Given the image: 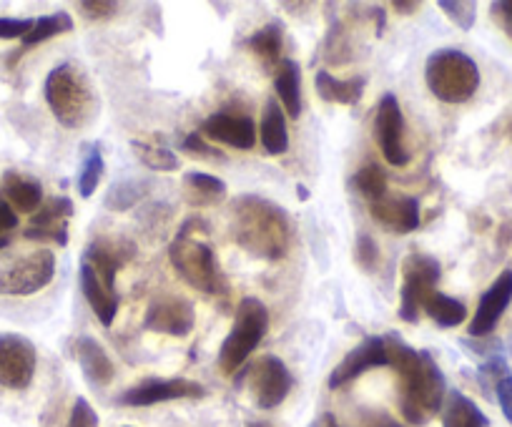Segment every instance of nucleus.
Listing matches in <instances>:
<instances>
[{
	"label": "nucleus",
	"mask_w": 512,
	"mask_h": 427,
	"mask_svg": "<svg viewBox=\"0 0 512 427\" xmlns=\"http://www.w3.org/2000/svg\"><path fill=\"white\" fill-rule=\"evenodd\" d=\"M297 189H299V199H302V201H307V199H309V191H307V186H302V184H299Z\"/></svg>",
	"instance_id": "nucleus-46"
},
{
	"label": "nucleus",
	"mask_w": 512,
	"mask_h": 427,
	"mask_svg": "<svg viewBox=\"0 0 512 427\" xmlns=\"http://www.w3.org/2000/svg\"><path fill=\"white\" fill-rule=\"evenodd\" d=\"M71 357L81 365L83 377L88 380L91 387H106L111 385L113 375V362L108 357V352L103 350V345L98 340L88 335H78L76 340H71Z\"/></svg>",
	"instance_id": "nucleus-19"
},
{
	"label": "nucleus",
	"mask_w": 512,
	"mask_h": 427,
	"mask_svg": "<svg viewBox=\"0 0 512 427\" xmlns=\"http://www.w3.org/2000/svg\"><path fill=\"white\" fill-rule=\"evenodd\" d=\"M384 365H390L384 337H367L362 345L354 347V350L334 367L332 375H329V390H339V387L349 385V382L357 380V377L364 375L367 370Z\"/></svg>",
	"instance_id": "nucleus-15"
},
{
	"label": "nucleus",
	"mask_w": 512,
	"mask_h": 427,
	"mask_svg": "<svg viewBox=\"0 0 512 427\" xmlns=\"http://www.w3.org/2000/svg\"><path fill=\"white\" fill-rule=\"evenodd\" d=\"M249 51L254 53L259 61L267 68H277L282 63V48H284V26L282 23H267L256 33H251L246 41Z\"/></svg>",
	"instance_id": "nucleus-27"
},
{
	"label": "nucleus",
	"mask_w": 512,
	"mask_h": 427,
	"mask_svg": "<svg viewBox=\"0 0 512 427\" xmlns=\"http://www.w3.org/2000/svg\"><path fill=\"white\" fill-rule=\"evenodd\" d=\"M357 427H402V425L397 420H392L384 410H367L359 415Z\"/></svg>",
	"instance_id": "nucleus-41"
},
{
	"label": "nucleus",
	"mask_w": 512,
	"mask_h": 427,
	"mask_svg": "<svg viewBox=\"0 0 512 427\" xmlns=\"http://www.w3.org/2000/svg\"><path fill=\"white\" fill-rule=\"evenodd\" d=\"M46 101L53 116L66 129H81L93 111V93L73 63H61L46 78Z\"/></svg>",
	"instance_id": "nucleus-5"
},
{
	"label": "nucleus",
	"mask_w": 512,
	"mask_h": 427,
	"mask_svg": "<svg viewBox=\"0 0 512 427\" xmlns=\"http://www.w3.org/2000/svg\"><path fill=\"white\" fill-rule=\"evenodd\" d=\"M201 134L209 141L231 146V149L249 151L256 144V126L246 114H231V111H219L211 114L201 126Z\"/></svg>",
	"instance_id": "nucleus-18"
},
{
	"label": "nucleus",
	"mask_w": 512,
	"mask_h": 427,
	"mask_svg": "<svg viewBox=\"0 0 512 427\" xmlns=\"http://www.w3.org/2000/svg\"><path fill=\"white\" fill-rule=\"evenodd\" d=\"M492 16L500 23L502 31L510 36L512 41V0H500V3H492Z\"/></svg>",
	"instance_id": "nucleus-42"
},
{
	"label": "nucleus",
	"mask_w": 512,
	"mask_h": 427,
	"mask_svg": "<svg viewBox=\"0 0 512 427\" xmlns=\"http://www.w3.org/2000/svg\"><path fill=\"white\" fill-rule=\"evenodd\" d=\"M314 427H339V425H337V420H334L332 412H324V415L314 422Z\"/></svg>",
	"instance_id": "nucleus-45"
},
{
	"label": "nucleus",
	"mask_w": 512,
	"mask_h": 427,
	"mask_svg": "<svg viewBox=\"0 0 512 427\" xmlns=\"http://www.w3.org/2000/svg\"><path fill=\"white\" fill-rule=\"evenodd\" d=\"M495 395H497V402H500L502 415H505V420L512 425V372L497 382Z\"/></svg>",
	"instance_id": "nucleus-40"
},
{
	"label": "nucleus",
	"mask_w": 512,
	"mask_h": 427,
	"mask_svg": "<svg viewBox=\"0 0 512 427\" xmlns=\"http://www.w3.org/2000/svg\"><path fill=\"white\" fill-rule=\"evenodd\" d=\"M83 164L81 169H78V179H76V186H78V194L83 196V199H91L93 194H96L98 184H101L103 179V171H106V164H103V151H101V144H86L83 146Z\"/></svg>",
	"instance_id": "nucleus-29"
},
{
	"label": "nucleus",
	"mask_w": 512,
	"mask_h": 427,
	"mask_svg": "<svg viewBox=\"0 0 512 427\" xmlns=\"http://www.w3.org/2000/svg\"><path fill=\"white\" fill-rule=\"evenodd\" d=\"M18 227V214L13 211V206L8 204L6 196H0V237H6V232Z\"/></svg>",
	"instance_id": "nucleus-43"
},
{
	"label": "nucleus",
	"mask_w": 512,
	"mask_h": 427,
	"mask_svg": "<svg viewBox=\"0 0 512 427\" xmlns=\"http://www.w3.org/2000/svg\"><path fill=\"white\" fill-rule=\"evenodd\" d=\"M354 189L369 199V204L382 196H387V174H384L382 166L377 164H367L354 174Z\"/></svg>",
	"instance_id": "nucleus-33"
},
{
	"label": "nucleus",
	"mask_w": 512,
	"mask_h": 427,
	"mask_svg": "<svg viewBox=\"0 0 512 427\" xmlns=\"http://www.w3.org/2000/svg\"><path fill=\"white\" fill-rule=\"evenodd\" d=\"M33 23L31 18H0V38H6V41H11V38H26L28 33L33 31Z\"/></svg>",
	"instance_id": "nucleus-38"
},
{
	"label": "nucleus",
	"mask_w": 512,
	"mask_h": 427,
	"mask_svg": "<svg viewBox=\"0 0 512 427\" xmlns=\"http://www.w3.org/2000/svg\"><path fill=\"white\" fill-rule=\"evenodd\" d=\"M68 427H98V415L86 397H78L76 400L71 417H68Z\"/></svg>",
	"instance_id": "nucleus-37"
},
{
	"label": "nucleus",
	"mask_w": 512,
	"mask_h": 427,
	"mask_svg": "<svg viewBox=\"0 0 512 427\" xmlns=\"http://www.w3.org/2000/svg\"><path fill=\"white\" fill-rule=\"evenodd\" d=\"M229 189L219 176L204 174V171H189L184 176V199L196 209L216 206L226 199Z\"/></svg>",
	"instance_id": "nucleus-25"
},
{
	"label": "nucleus",
	"mask_w": 512,
	"mask_h": 427,
	"mask_svg": "<svg viewBox=\"0 0 512 427\" xmlns=\"http://www.w3.org/2000/svg\"><path fill=\"white\" fill-rule=\"evenodd\" d=\"M440 8L457 28L462 31H472L475 26V18H477V6L472 0H440Z\"/></svg>",
	"instance_id": "nucleus-34"
},
{
	"label": "nucleus",
	"mask_w": 512,
	"mask_h": 427,
	"mask_svg": "<svg viewBox=\"0 0 512 427\" xmlns=\"http://www.w3.org/2000/svg\"><path fill=\"white\" fill-rule=\"evenodd\" d=\"M149 196V181L144 179H123L111 184L103 206L111 211H128L134 209L139 201H144Z\"/></svg>",
	"instance_id": "nucleus-30"
},
{
	"label": "nucleus",
	"mask_w": 512,
	"mask_h": 427,
	"mask_svg": "<svg viewBox=\"0 0 512 427\" xmlns=\"http://www.w3.org/2000/svg\"><path fill=\"white\" fill-rule=\"evenodd\" d=\"M206 387L186 377H176V380H146L141 385L131 387L123 395H118V405L126 407H149L159 405V402L171 400H189V397H204Z\"/></svg>",
	"instance_id": "nucleus-13"
},
{
	"label": "nucleus",
	"mask_w": 512,
	"mask_h": 427,
	"mask_svg": "<svg viewBox=\"0 0 512 427\" xmlns=\"http://www.w3.org/2000/svg\"><path fill=\"white\" fill-rule=\"evenodd\" d=\"M131 149L136 151L141 164L151 171H176L179 169V156L171 154L164 146L146 144V141H131Z\"/></svg>",
	"instance_id": "nucleus-32"
},
{
	"label": "nucleus",
	"mask_w": 512,
	"mask_h": 427,
	"mask_svg": "<svg viewBox=\"0 0 512 427\" xmlns=\"http://www.w3.org/2000/svg\"><path fill=\"white\" fill-rule=\"evenodd\" d=\"M171 267L181 274L189 287L204 294H216L221 289V272L214 249L206 242H199L191 234H176L169 247Z\"/></svg>",
	"instance_id": "nucleus-6"
},
{
	"label": "nucleus",
	"mask_w": 512,
	"mask_h": 427,
	"mask_svg": "<svg viewBox=\"0 0 512 427\" xmlns=\"http://www.w3.org/2000/svg\"><path fill=\"white\" fill-rule=\"evenodd\" d=\"M81 292L83 297H86V302L91 304V309L96 312L98 322H101L103 327H111L113 322H116V314H118V304H121V299H118V292L113 284H108L106 279H101L96 274V269L91 267V264H86L81 259Z\"/></svg>",
	"instance_id": "nucleus-20"
},
{
	"label": "nucleus",
	"mask_w": 512,
	"mask_h": 427,
	"mask_svg": "<svg viewBox=\"0 0 512 427\" xmlns=\"http://www.w3.org/2000/svg\"><path fill=\"white\" fill-rule=\"evenodd\" d=\"M512 302V272L505 269L500 277L492 282V287L482 294L480 304H477V312L472 314V322L467 327V335L470 340H482V337H490L495 332L497 322L505 314V309Z\"/></svg>",
	"instance_id": "nucleus-14"
},
{
	"label": "nucleus",
	"mask_w": 512,
	"mask_h": 427,
	"mask_svg": "<svg viewBox=\"0 0 512 427\" xmlns=\"http://www.w3.org/2000/svg\"><path fill=\"white\" fill-rule=\"evenodd\" d=\"M184 149L191 151V154H199V156H206V159H224L221 156V151L216 149V146H211L209 141H206L204 134H189L184 139Z\"/></svg>",
	"instance_id": "nucleus-39"
},
{
	"label": "nucleus",
	"mask_w": 512,
	"mask_h": 427,
	"mask_svg": "<svg viewBox=\"0 0 512 427\" xmlns=\"http://www.w3.org/2000/svg\"><path fill=\"white\" fill-rule=\"evenodd\" d=\"M405 114L397 101L395 93H384L382 101L377 106V119H374V136L382 149V156L387 164L392 166H407L410 164V151L405 144Z\"/></svg>",
	"instance_id": "nucleus-10"
},
{
	"label": "nucleus",
	"mask_w": 512,
	"mask_h": 427,
	"mask_svg": "<svg viewBox=\"0 0 512 427\" xmlns=\"http://www.w3.org/2000/svg\"><path fill=\"white\" fill-rule=\"evenodd\" d=\"M11 247V237H0V252Z\"/></svg>",
	"instance_id": "nucleus-47"
},
{
	"label": "nucleus",
	"mask_w": 512,
	"mask_h": 427,
	"mask_svg": "<svg viewBox=\"0 0 512 427\" xmlns=\"http://www.w3.org/2000/svg\"><path fill=\"white\" fill-rule=\"evenodd\" d=\"M73 217V201L68 196L43 201L41 209L31 217V227L26 229V239H48L58 247L68 244V219Z\"/></svg>",
	"instance_id": "nucleus-17"
},
{
	"label": "nucleus",
	"mask_w": 512,
	"mask_h": 427,
	"mask_svg": "<svg viewBox=\"0 0 512 427\" xmlns=\"http://www.w3.org/2000/svg\"><path fill=\"white\" fill-rule=\"evenodd\" d=\"M422 309L430 314L432 322H435L437 327H442V330H452V327L462 325V322L467 319L465 304H462L460 299L450 297V294L437 292V289L425 299Z\"/></svg>",
	"instance_id": "nucleus-28"
},
{
	"label": "nucleus",
	"mask_w": 512,
	"mask_h": 427,
	"mask_svg": "<svg viewBox=\"0 0 512 427\" xmlns=\"http://www.w3.org/2000/svg\"><path fill=\"white\" fill-rule=\"evenodd\" d=\"M78 11L91 21H103V18L116 16L118 3H113V0H83V3H78Z\"/></svg>",
	"instance_id": "nucleus-36"
},
{
	"label": "nucleus",
	"mask_w": 512,
	"mask_h": 427,
	"mask_svg": "<svg viewBox=\"0 0 512 427\" xmlns=\"http://www.w3.org/2000/svg\"><path fill=\"white\" fill-rule=\"evenodd\" d=\"M231 239L256 259L279 262L292 247L289 214L259 194H241L229 206Z\"/></svg>",
	"instance_id": "nucleus-2"
},
{
	"label": "nucleus",
	"mask_w": 512,
	"mask_h": 427,
	"mask_svg": "<svg viewBox=\"0 0 512 427\" xmlns=\"http://www.w3.org/2000/svg\"><path fill=\"white\" fill-rule=\"evenodd\" d=\"M259 139L267 154L279 156L289 149V129L287 114L279 106L277 98H269L262 114V126H259Z\"/></svg>",
	"instance_id": "nucleus-23"
},
{
	"label": "nucleus",
	"mask_w": 512,
	"mask_h": 427,
	"mask_svg": "<svg viewBox=\"0 0 512 427\" xmlns=\"http://www.w3.org/2000/svg\"><path fill=\"white\" fill-rule=\"evenodd\" d=\"M442 427H490V420L470 397L452 390L442 405Z\"/></svg>",
	"instance_id": "nucleus-26"
},
{
	"label": "nucleus",
	"mask_w": 512,
	"mask_h": 427,
	"mask_svg": "<svg viewBox=\"0 0 512 427\" xmlns=\"http://www.w3.org/2000/svg\"><path fill=\"white\" fill-rule=\"evenodd\" d=\"M246 372L249 375L236 377V385L244 377H249L251 395H254L256 407H262V410H274V407L282 405L294 387L292 372H289V367L277 355L259 357L254 365L246 367Z\"/></svg>",
	"instance_id": "nucleus-9"
},
{
	"label": "nucleus",
	"mask_w": 512,
	"mask_h": 427,
	"mask_svg": "<svg viewBox=\"0 0 512 427\" xmlns=\"http://www.w3.org/2000/svg\"><path fill=\"white\" fill-rule=\"evenodd\" d=\"M314 86H317V93L322 101L339 103V106H354L362 98L367 81L362 76L342 81V78H334L329 71H317L314 73Z\"/></svg>",
	"instance_id": "nucleus-24"
},
{
	"label": "nucleus",
	"mask_w": 512,
	"mask_h": 427,
	"mask_svg": "<svg viewBox=\"0 0 512 427\" xmlns=\"http://www.w3.org/2000/svg\"><path fill=\"white\" fill-rule=\"evenodd\" d=\"M246 427H267V425H259V422H249V425Z\"/></svg>",
	"instance_id": "nucleus-48"
},
{
	"label": "nucleus",
	"mask_w": 512,
	"mask_h": 427,
	"mask_svg": "<svg viewBox=\"0 0 512 427\" xmlns=\"http://www.w3.org/2000/svg\"><path fill=\"white\" fill-rule=\"evenodd\" d=\"M38 367V352L23 335H0V385L26 390Z\"/></svg>",
	"instance_id": "nucleus-11"
},
{
	"label": "nucleus",
	"mask_w": 512,
	"mask_h": 427,
	"mask_svg": "<svg viewBox=\"0 0 512 427\" xmlns=\"http://www.w3.org/2000/svg\"><path fill=\"white\" fill-rule=\"evenodd\" d=\"M510 352H512V335H510Z\"/></svg>",
	"instance_id": "nucleus-49"
},
{
	"label": "nucleus",
	"mask_w": 512,
	"mask_h": 427,
	"mask_svg": "<svg viewBox=\"0 0 512 427\" xmlns=\"http://www.w3.org/2000/svg\"><path fill=\"white\" fill-rule=\"evenodd\" d=\"M73 28V18L66 11H58L53 16H43L33 23V31L23 38V48L38 46V43L48 41V38H56L61 33H68Z\"/></svg>",
	"instance_id": "nucleus-31"
},
{
	"label": "nucleus",
	"mask_w": 512,
	"mask_h": 427,
	"mask_svg": "<svg viewBox=\"0 0 512 427\" xmlns=\"http://www.w3.org/2000/svg\"><path fill=\"white\" fill-rule=\"evenodd\" d=\"M274 91H277L284 114L299 119L302 114V68L297 61L282 58V63L274 68Z\"/></svg>",
	"instance_id": "nucleus-21"
},
{
	"label": "nucleus",
	"mask_w": 512,
	"mask_h": 427,
	"mask_svg": "<svg viewBox=\"0 0 512 427\" xmlns=\"http://www.w3.org/2000/svg\"><path fill=\"white\" fill-rule=\"evenodd\" d=\"M3 196L13 206V211L36 214L43 204V186L36 179L18 174V171H8L3 176Z\"/></svg>",
	"instance_id": "nucleus-22"
},
{
	"label": "nucleus",
	"mask_w": 512,
	"mask_h": 427,
	"mask_svg": "<svg viewBox=\"0 0 512 427\" xmlns=\"http://www.w3.org/2000/svg\"><path fill=\"white\" fill-rule=\"evenodd\" d=\"M395 11L402 13V16H412V13L420 11V3H415V0H395Z\"/></svg>",
	"instance_id": "nucleus-44"
},
{
	"label": "nucleus",
	"mask_w": 512,
	"mask_h": 427,
	"mask_svg": "<svg viewBox=\"0 0 512 427\" xmlns=\"http://www.w3.org/2000/svg\"><path fill=\"white\" fill-rule=\"evenodd\" d=\"M56 277V254L51 249H36L26 257L0 262V294L6 297H31Z\"/></svg>",
	"instance_id": "nucleus-7"
},
{
	"label": "nucleus",
	"mask_w": 512,
	"mask_h": 427,
	"mask_svg": "<svg viewBox=\"0 0 512 427\" xmlns=\"http://www.w3.org/2000/svg\"><path fill=\"white\" fill-rule=\"evenodd\" d=\"M269 332V309L262 299L244 297L236 307L234 325L219 350V370L224 375H236L241 365L249 360L251 352L262 345Z\"/></svg>",
	"instance_id": "nucleus-4"
},
{
	"label": "nucleus",
	"mask_w": 512,
	"mask_h": 427,
	"mask_svg": "<svg viewBox=\"0 0 512 427\" xmlns=\"http://www.w3.org/2000/svg\"><path fill=\"white\" fill-rule=\"evenodd\" d=\"M196 325L194 304L176 294H161L149 304L144 317V330L159 332L169 337H186L191 335Z\"/></svg>",
	"instance_id": "nucleus-12"
},
{
	"label": "nucleus",
	"mask_w": 512,
	"mask_h": 427,
	"mask_svg": "<svg viewBox=\"0 0 512 427\" xmlns=\"http://www.w3.org/2000/svg\"><path fill=\"white\" fill-rule=\"evenodd\" d=\"M354 262L364 272H374L379 264V247L369 234H359L357 242H354Z\"/></svg>",
	"instance_id": "nucleus-35"
},
{
	"label": "nucleus",
	"mask_w": 512,
	"mask_h": 427,
	"mask_svg": "<svg viewBox=\"0 0 512 427\" xmlns=\"http://www.w3.org/2000/svg\"><path fill=\"white\" fill-rule=\"evenodd\" d=\"M425 81L432 96L442 103H465L480 88V68L457 48H440L425 63Z\"/></svg>",
	"instance_id": "nucleus-3"
},
{
	"label": "nucleus",
	"mask_w": 512,
	"mask_h": 427,
	"mask_svg": "<svg viewBox=\"0 0 512 427\" xmlns=\"http://www.w3.org/2000/svg\"><path fill=\"white\" fill-rule=\"evenodd\" d=\"M369 214L379 227L392 234H410L420 229V201L415 196H382L369 204Z\"/></svg>",
	"instance_id": "nucleus-16"
},
{
	"label": "nucleus",
	"mask_w": 512,
	"mask_h": 427,
	"mask_svg": "<svg viewBox=\"0 0 512 427\" xmlns=\"http://www.w3.org/2000/svg\"><path fill=\"white\" fill-rule=\"evenodd\" d=\"M390 367L400 382V412L410 425H427L442 410L447 382L440 365L427 350H415L390 332L384 337Z\"/></svg>",
	"instance_id": "nucleus-1"
},
{
	"label": "nucleus",
	"mask_w": 512,
	"mask_h": 427,
	"mask_svg": "<svg viewBox=\"0 0 512 427\" xmlns=\"http://www.w3.org/2000/svg\"><path fill=\"white\" fill-rule=\"evenodd\" d=\"M402 274H405V282H402L400 292V317L407 325H417L422 304L435 292V284L440 282L442 267L430 254L415 252L402 264Z\"/></svg>",
	"instance_id": "nucleus-8"
}]
</instances>
